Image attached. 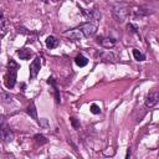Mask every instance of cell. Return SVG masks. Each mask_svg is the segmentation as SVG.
Masks as SVG:
<instances>
[{"label": "cell", "instance_id": "obj_15", "mask_svg": "<svg viewBox=\"0 0 159 159\" xmlns=\"http://www.w3.org/2000/svg\"><path fill=\"white\" fill-rule=\"evenodd\" d=\"M132 52H133V56H134V58H135L137 61H144V60H145V55H143V53H142L140 51H138L137 48H133Z\"/></svg>", "mask_w": 159, "mask_h": 159}, {"label": "cell", "instance_id": "obj_13", "mask_svg": "<svg viewBox=\"0 0 159 159\" xmlns=\"http://www.w3.org/2000/svg\"><path fill=\"white\" fill-rule=\"evenodd\" d=\"M75 62H76L77 66H80V67H84V66L88 63V60H87L83 55H78V56L75 57Z\"/></svg>", "mask_w": 159, "mask_h": 159}, {"label": "cell", "instance_id": "obj_12", "mask_svg": "<svg viewBox=\"0 0 159 159\" xmlns=\"http://www.w3.org/2000/svg\"><path fill=\"white\" fill-rule=\"evenodd\" d=\"M27 113L34 118V119H39L37 118V111H36V107H35V103H34V101H31L30 102V104H29V107H27Z\"/></svg>", "mask_w": 159, "mask_h": 159}, {"label": "cell", "instance_id": "obj_5", "mask_svg": "<svg viewBox=\"0 0 159 159\" xmlns=\"http://www.w3.org/2000/svg\"><path fill=\"white\" fill-rule=\"evenodd\" d=\"M78 29L82 31L84 37H91L97 32V25L93 24V22H87V24L82 25L81 27H78Z\"/></svg>", "mask_w": 159, "mask_h": 159}, {"label": "cell", "instance_id": "obj_7", "mask_svg": "<svg viewBox=\"0 0 159 159\" xmlns=\"http://www.w3.org/2000/svg\"><path fill=\"white\" fill-rule=\"evenodd\" d=\"M63 35H65L66 37H68V39H71V40H76V41H80V40H83V39H84L82 31H81L78 27H77V29H73V30H71V31H67V32H65Z\"/></svg>", "mask_w": 159, "mask_h": 159}, {"label": "cell", "instance_id": "obj_22", "mask_svg": "<svg viewBox=\"0 0 159 159\" xmlns=\"http://www.w3.org/2000/svg\"><path fill=\"white\" fill-rule=\"evenodd\" d=\"M43 1H45V2H47V1H48V0H43Z\"/></svg>", "mask_w": 159, "mask_h": 159}, {"label": "cell", "instance_id": "obj_1", "mask_svg": "<svg viewBox=\"0 0 159 159\" xmlns=\"http://www.w3.org/2000/svg\"><path fill=\"white\" fill-rule=\"evenodd\" d=\"M19 70V65L14 61L10 60L7 63V72L5 75V86L7 88H14L16 83V72Z\"/></svg>", "mask_w": 159, "mask_h": 159}, {"label": "cell", "instance_id": "obj_2", "mask_svg": "<svg viewBox=\"0 0 159 159\" xmlns=\"http://www.w3.org/2000/svg\"><path fill=\"white\" fill-rule=\"evenodd\" d=\"M0 138L7 143L12 142V139H14V133H12V130L7 123V119L4 114H0Z\"/></svg>", "mask_w": 159, "mask_h": 159}, {"label": "cell", "instance_id": "obj_18", "mask_svg": "<svg viewBox=\"0 0 159 159\" xmlns=\"http://www.w3.org/2000/svg\"><path fill=\"white\" fill-rule=\"evenodd\" d=\"M35 140L37 142V143H40V144H45V143H47V139L42 135V134H35Z\"/></svg>", "mask_w": 159, "mask_h": 159}, {"label": "cell", "instance_id": "obj_19", "mask_svg": "<svg viewBox=\"0 0 159 159\" xmlns=\"http://www.w3.org/2000/svg\"><path fill=\"white\" fill-rule=\"evenodd\" d=\"M91 112H92L93 114H99V113H101L99 106H97L96 103H92V104H91Z\"/></svg>", "mask_w": 159, "mask_h": 159}, {"label": "cell", "instance_id": "obj_10", "mask_svg": "<svg viewBox=\"0 0 159 159\" xmlns=\"http://www.w3.org/2000/svg\"><path fill=\"white\" fill-rule=\"evenodd\" d=\"M58 40L55 37V36H48L47 39H46V46L50 48V50H52V48H56L57 46H58Z\"/></svg>", "mask_w": 159, "mask_h": 159}, {"label": "cell", "instance_id": "obj_4", "mask_svg": "<svg viewBox=\"0 0 159 159\" xmlns=\"http://www.w3.org/2000/svg\"><path fill=\"white\" fill-rule=\"evenodd\" d=\"M158 101H159V93H158V89H152L148 96H147V99H145V106L148 108H153L158 104Z\"/></svg>", "mask_w": 159, "mask_h": 159}, {"label": "cell", "instance_id": "obj_8", "mask_svg": "<svg viewBox=\"0 0 159 159\" xmlns=\"http://www.w3.org/2000/svg\"><path fill=\"white\" fill-rule=\"evenodd\" d=\"M82 12L89 20V22L91 21H97V20L101 19V12L97 11V10H84V9H82Z\"/></svg>", "mask_w": 159, "mask_h": 159}, {"label": "cell", "instance_id": "obj_16", "mask_svg": "<svg viewBox=\"0 0 159 159\" xmlns=\"http://www.w3.org/2000/svg\"><path fill=\"white\" fill-rule=\"evenodd\" d=\"M0 102H4V103H9V102H11V97H10L7 93L2 92L1 89H0Z\"/></svg>", "mask_w": 159, "mask_h": 159}, {"label": "cell", "instance_id": "obj_3", "mask_svg": "<svg viewBox=\"0 0 159 159\" xmlns=\"http://www.w3.org/2000/svg\"><path fill=\"white\" fill-rule=\"evenodd\" d=\"M112 14H113V17L116 19L117 22H123L129 15V7L127 4H123V2L117 4L113 6Z\"/></svg>", "mask_w": 159, "mask_h": 159}, {"label": "cell", "instance_id": "obj_9", "mask_svg": "<svg viewBox=\"0 0 159 159\" xmlns=\"http://www.w3.org/2000/svg\"><path fill=\"white\" fill-rule=\"evenodd\" d=\"M98 42H99L103 47H106V48H111V47L114 46L116 40H114V39H111V37H101V39H98Z\"/></svg>", "mask_w": 159, "mask_h": 159}, {"label": "cell", "instance_id": "obj_21", "mask_svg": "<svg viewBox=\"0 0 159 159\" xmlns=\"http://www.w3.org/2000/svg\"><path fill=\"white\" fill-rule=\"evenodd\" d=\"M70 120H71V124H72V127H73L75 129H78V128H80V122L77 120V118L71 117V118H70Z\"/></svg>", "mask_w": 159, "mask_h": 159}, {"label": "cell", "instance_id": "obj_11", "mask_svg": "<svg viewBox=\"0 0 159 159\" xmlns=\"http://www.w3.org/2000/svg\"><path fill=\"white\" fill-rule=\"evenodd\" d=\"M17 55H19V57L21 58V60H29L30 57H31V55H32V52L29 50V48H26V47H24V48H21L19 52H17Z\"/></svg>", "mask_w": 159, "mask_h": 159}, {"label": "cell", "instance_id": "obj_20", "mask_svg": "<svg viewBox=\"0 0 159 159\" xmlns=\"http://www.w3.org/2000/svg\"><path fill=\"white\" fill-rule=\"evenodd\" d=\"M5 25H6V20H5V16H4L2 11L0 10V30H4Z\"/></svg>", "mask_w": 159, "mask_h": 159}, {"label": "cell", "instance_id": "obj_14", "mask_svg": "<svg viewBox=\"0 0 159 159\" xmlns=\"http://www.w3.org/2000/svg\"><path fill=\"white\" fill-rule=\"evenodd\" d=\"M47 82H48V84H51V86L53 87L56 102H57V103H60V93H58V89H57V86H56V82H55V80H53V78L51 77V78H48V80H47Z\"/></svg>", "mask_w": 159, "mask_h": 159}, {"label": "cell", "instance_id": "obj_6", "mask_svg": "<svg viewBox=\"0 0 159 159\" xmlns=\"http://www.w3.org/2000/svg\"><path fill=\"white\" fill-rule=\"evenodd\" d=\"M40 68H41V58L37 56L30 63V77L31 78H35L37 76V73L40 72Z\"/></svg>", "mask_w": 159, "mask_h": 159}, {"label": "cell", "instance_id": "obj_17", "mask_svg": "<svg viewBox=\"0 0 159 159\" xmlns=\"http://www.w3.org/2000/svg\"><path fill=\"white\" fill-rule=\"evenodd\" d=\"M37 122H39L40 127H41V128H43V129H47V128L50 127V124H48V120H47L46 118H41V119H37Z\"/></svg>", "mask_w": 159, "mask_h": 159}]
</instances>
